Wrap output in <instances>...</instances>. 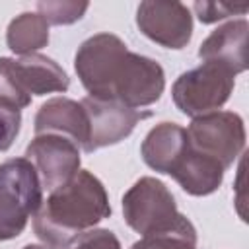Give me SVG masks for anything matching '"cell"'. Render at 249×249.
<instances>
[{
    "label": "cell",
    "instance_id": "cell-2",
    "mask_svg": "<svg viewBox=\"0 0 249 249\" xmlns=\"http://www.w3.org/2000/svg\"><path fill=\"white\" fill-rule=\"evenodd\" d=\"M43 202V185L27 158L0 163V241L18 237Z\"/></svg>",
    "mask_w": 249,
    "mask_h": 249
},
{
    "label": "cell",
    "instance_id": "cell-5",
    "mask_svg": "<svg viewBox=\"0 0 249 249\" xmlns=\"http://www.w3.org/2000/svg\"><path fill=\"white\" fill-rule=\"evenodd\" d=\"M70 78L64 68L45 54H27L19 58L0 56V99L23 109L31 95L66 91Z\"/></svg>",
    "mask_w": 249,
    "mask_h": 249
},
{
    "label": "cell",
    "instance_id": "cell-1",
    "mask_svg": "<svg viewBox=\"0 0 249 249\" xmlns=\"http://www.w3.org/2000/svg\"><path fill=\"white\" fill-rule=\"evenodd\" d=\"M111 204L103 183L80 169L68 183L49 193L33 214V231L49 247L60 249L109 218Z\"/></svg>",
    "mask_w": 249,
    "mask_h": 249
},
{
    "label": "cell",
    "instance_id": "cell-7",
    "mask_svg": "<svg viewBox=\"0 0 249 249\" xmlns=\"http://www.w3.org/2000/svg\"><path fill=\"white\" fill-rule=\"evenodd\" d=\"M191 146L228 169L245 148V124L233 111H212L195 117L187 128Z\"/></svg>",
    "mask_w": 249,
    "mask_h": 249
},
{
    "label": "cell",
    "instance_id": "cell-13",
    "mask_svg": "<svg viewBox=\"0 0 249 249\" xmlns=\"http://www.w3.org/2000/svg\"><path fill=\"white\" fill-rule=\"evenodd\" d=\"M33 128H35V134L54 132V134L68 136L78 146H82V150L89 134V123H88V113L84 105L68 97L47 99L35 115Z\"/></svg>",
    "mask_w": 249,
    "mask_h": 249
},
{
    "label": "cell",
    "instance_id": "cell-19",
    "mask_svg": "<svg viewBox=\"0 0 249 249\" xmlns=\"http://www.w3.org/2000/svg\"><path fill=\"white\" fill-rule=\"evenodd\" d=\"M60 249H121V241L111 230H88Z\"/></svg>",
    "mask_w": 249,
    "mask_h": 249
},
{
    "label": "cell",
    "instance_id": "cell-12",
    "mask_svg": "<svg viewBox=\"0 0 249 249\" xmlns=\"http://www.w3.org/2000/svg\"><path fill=\"white\" fill-rule=\"evenodd\" d=\"M247 19H231L214 29L200 45L198 56L202 62H214L235 76L247 68Z\"/></svg>",
    "mask_w": 249,
    "mask_h": 249
},
{
    "label": "cell",
    "instance_id": "cell-18",
    "mask_svg": "<svg viewBox=\"0 0 249 249\" xmlns=\"http://www.w3.org/2000/svg\"><path fill=\"white\" fill-rule=\"evenodd\" d=\"M89 8L88 2H66V0H43L37 4V14H41L45 18L47 23L53 25H68L74 23L78 19H82V16L86 14V10Z\"/></svg>",
    "mask_w": 249,
    "mask_h": 249
},
{
    "label": "cell",
    "instance_id": "cell-11",
    "mask_svg": "<svg viewBox=\"0 0 249 249\" xmlns=\"http://www.w3.org/2000/svg\"><path fill=\"white\" fill-rule=\"evenodd\" d=\"M165 88L163 68L154 60L138 53H130L124 74L115 89V101L138 109L156 103Z\"/></svg>",
    "mask_w": 249,
    "mask_h": 249
},
{
    "label": "cell",
    "instance_id": "cell-16",
    "mask_svg": "<svg viewBox=\"0 0 249 249\" xmlns=\"http://www.w3.org/2000/svg\"><path fill=\"white\" fill-rule=\"evenodd\" d=\"M6 43L12 53L27 56L47 47L49 43V23L41 14L23 12L14 18L6 31Z\"/></svg>",
    "mask_w": 249,
    "mask_h": 249
},
{
    "label": "cell",
    "instance_id": "cell-3",
    "mask_svg": "<svg viewBox=\"0 0 249 249\" xmlns=\"http://www.w3.org/2000/svg\"><path fill=\"white\" fill-rule=\"evenodd\" d=\"M124 222L142 237L193 228L177 210L171 191L156 177H140L123 196Z\"/></svg>",
    "mask_w": 249,
    "mask_h": 249
},
{
    "label": "cell",
    "instance_id": "cell-4",
    "mask_svg": "<svg viewBox=\"0 0 249 249\" xmlns=\"http://www.w3.org/2000/svg\"><path fill=\"white\" fill-rule=\"evenodd\" d=\"M130 51L113 33H97L86 39L74 56V70L89 97L115 101V89L124 74Z\"/></svg>",
    "mask_w": 249,
    "mask_h": 249
},
{
    "label": "cell",
    "instance_id": "cell-6",
    "mask_svg": "<svg viewBox=\"0 0 249 249\" xmlns=\"http://www.w3.org/2000/svg\"><path fill=\"white\" fill-rule=\"evenodd\" d=\"M235 86V74L228 68L202 62L200 66L183 72L173 88L171 95L177 109L187 117H200L218 111L231 95Z\"/></svg>",
    "mask_w": 249,
    "mask_h": 249
},
{
    "label": "cell",
    "instance_id": "cell-14",
    "mask_svg": "<svg viewBox=\"0 0 249 249\" xmlns=\"http://www.w3.org/2000/svg\"><path fill=\"white\" fill-rule=\"evenodd\" d=\"M189 146L191 142L187 136V128L179 126L177 123H160L146 134L140 154L148 167L158 173L169 175L185 156Z\"/></svg>",
    "mask_w": 249,
    "mask_h": 249
},
{
    "label": "cell",
    "instance_id": "cell-10",
    "mask_svg": "<svg viewBox=\"0 0 249 249\" xmlns=\"http://www.w3.org/2000/svg\"><path fill=\"white\" fill-rule=\"evenodd\" d=\"M136 25L165 49H183L193 35V16L181 2H142L136 10Z\"/></svg>",
    "mask_w": 249,
    "mask_h": 249
},
{
    "label": "cell",
    "instance_id": "cell-8",
    "mask_svg": "<svg viewBox=\"0 0 249 249\" xmlns=\"http://www.w3.org/2000/svg\"><path fill=\"white\" fill-rule=\"evenodd\" d=\"M25 158L33 163L43 189L49 193L68 183L80 171V146L62 134H35L25 148Z\"/></svg>",
    "mask_w": 249,
    "mask_h": 249
},
{
    "label": "cell",
    "instance_id": "cell-20",
    "mask_svg": "<svg viewBox=\"0 0 249 249\" xmlns=\"http://www.w3.org/2000/svg\"><path fill=\"white\" fill-rule=\"evenodd\" d=\"M19 126H21V109L0 99V152H6L14 144Z\"/></svg>",
    "mask_w": 249,
    "mask_h": 249
},
{
    "label": "cell",
    "instance_id": "cell-21",
    "mask_svg": "<svg viewBox=\"0 0 249 249\" xmlns=\"http://www.w3.org/2000/svg\"><path fill=\"white\" fill-rule=\"evenodd\" d=\"M195 12L200 23H214L224 18H230L233 14H245L249 10V4H228V2H195Z\"/></svg>",
    "mask_w": 249,
    "mask_h": 249
},
{
    "label": "cell",
    "instance_id": "cell-9",
    "mask_svg": "<svg viewBox=\"0 0 249 249\" xmlns=\"http://www.w3.org/2000/svg\"><path fill=\"white\" fill-rule=\"evenodd\" d=\"M88 113V123H89V134L88 142L84 146V152L91 154L99 148L119 144L124 140L134 126L148 119L152 113L150 111H138L124 107L117 101H105V99H95V97H84L80 101Z\"/></svg>",
    "mask_w": 249,
    "mask_h": 249
},
{
    "label": "cell",
    "instance_id": "cell-17",
    "mask_svg": "<svg viewBox=\"0 0 249 249\" xmlns=\"http://www.w3.org/2000/svg\"><path fill=\"white\" fill-rule=\"evenodd\" d=\"M130 249H196V230L193 226L189 230L146 235L134 241Z\"/></svg>",
    "mask_w": 249,
    "mask_h": 249
},
{
    "label": "cell",
    "instance_id": "cell-15",
    "mask_svg": "<svg viewBox=\"0 0 249 249\" xmlns=\"http://www.w3.org/2000/svg\"><path fill=\"white\" fill-rule=\"evenodd\" d=\"M224 171L226 169L216 160L189 146V150L169 175L179 183V187L185 193L193 196H206L218 191V187L224 181Z\"/></svg>",
    "mask_w": 249,
    "mask_h": 249
},
{
    "label": "cell",
    "instance_id": "cell-22",
    "mask_svg": "<svg viewBox=\"0 0 249 249\" xmlns=\"http://www.w3.org/2000/svg\"><path fill=\"white\" fill-rule=\"evenodd\" d=\"M23 249H53V247H47V245H25Z\"/></svg>",
    "mask_w": 249,
    "mask_h": 249
}]
</instances>
